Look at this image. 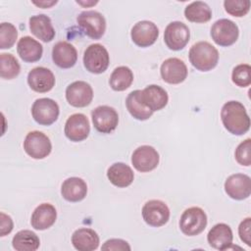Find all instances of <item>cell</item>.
<instances>
[{"instance_id":"2","label":"cell","mask_w":251,"mask_h":251,"mask_svg":"<svg viewBox=\"0 0 251 251\" xmlns=\"http://www.w3.org/2000/svg\"><path fill=\"white\" fill-rule=\"evenodd\" d=\"M191 65L201 72L213 70L219 61L218 50L207 41H199L193 44L188 53Z\"/></svg>"},{"instance_id":"28","label":"cell","mask_w":251,"mask_h":251,"mask_svg":"<svg viewBox=\"0 0 251 251\" xmlns=\"http://www.w3.org/2000/svg\"><path fill=\"white\" fill-rule=\"evenodd\" d=\"M140 92L141 90L138 89L131 91L126 99V106L129 114L134 119L138 121H146L152 116L153 112L148 109L141 101Z\"/></svg>"},{"instance_id":"25","label":"cell","mask_w":251,"mask_h":251,"mask_svg":"<svg viewBox=\"0 0 251 251\" xmlns=\"http://www.w3.org/2000/svg\"><path fill=\"white\" fill-rule=\"evenodd\" d=\"M72 243L78 251H92L98 248L100 239L96 231L87 227H80L74 231Z\"/></svg>"},{"instance_id":"7","label":"cell","mask_w":251,"mask_h":251,"mask_svg":"<svg viewBox=\"0 0 251 251\" xmlns=\"http://www.w3.org/2000/svg\"><path fill=\"white\" fill-rule=\"evenodd\" d=\"M238 35V26L228 19H220L211 27L212 39L220 46L227 47L232 45L237 40Z\"/></svg>"},{"instance_id":"5","label":"cell","mask_w":251,"mask_h":251,"mask_svg":"<svg viewBox=\"0 0 251 251\" xmlns=\"http://www.w3.org/2000/svg\"><path fill=\"white\" fill-rule=\"evenodd\" d=\"M207 226V215L199 207L186 209L179 220V228L183 234L194 236L201 233Z\"/></svg>"},{"instance_id":"13","label":"cell","mask_w":251,"mask_h":251,"mask_svg":"<svg viewBox=\"0 0 251 251\" xmlns=\"http://www.w3.org/2000/svg\"><path fill=\"white\" fill-rule=\"evenodd\" d=\"M159 153L149 145H142L136 148L131 155L133 167L141 173H147L157 168L159 164Z\"/></svg>"},{"instance_id":"29","label":"cell","mask_w":251,"mask_h":251,"mask_svg":"<svg viewBox=\"0 0 251 251\" xmlns=\"http://www.w3.org/2000/svg\"><path fill=\"white\" fill-rule=\"evenodd\" d=\"M39 244L40 241L36 233L28 229L18 231L12 239L13 248L17 251H35Z\"/></svg>"},{"instance_id":"1","label":"cell","mask_w":251,"mask_h":251,"mask_svg":"<svg viewBox=\"0 0 251 251\" xmlns=\"http://www.w3.org/2000/svg\"><path fill=\"white\" fill-rule=\"evenodd\" d=\"M221 119L225 128L234 135H243L250 128V118L243 104L228 101L221 110Z\"/></svg>"},{"instance_id":"33","label":"cell","mask_w":251,"mask_h":251,"mask_svg":"<svg viewBox=\"0 0 251 251\" xmlns=\"http://www.w3.org/2000/svg\"><path fill=\"white\" fill-rule=\"evenodd\" d=\"M18 37V30L11 23H2L0 25V48L9 49L13 47Z\"/></svg>"},{"instance_id":"20","label":"cell","mask_w":251,"mask_h":251,"mask_svg":"<svg viewBox=\"0 0 251 251\" xmlns=\"http://www.w3.org/2000/svg\"><path fill=\"white\" fill-rule=\"evenodd\" d=\"M52 60L59 68L70 69L76 63V49L67 41H59L53 46Z\"/></svg>"},{"instance_id":"9","label":"cell","mask_w":251,"mask_h":251,"mask_svg":"<svg viewBox=\"0 0 251 251\" xmlns=\"http://www.w3.org/2000/svg\"><path fill=\"white\" fill-rule=\"evenodd\" d=\"M190 38L188 26L178 21L170 23L164 31V41L166 45L174 51L183 49Z\"/></svg>"},{"instance_id":"34","label":"cell","mask_w":251,"mask_h":251,"mask_svg":"<svg viewBox=\"0 0 251 251\" xmlns=\"http://www.w3.org/2000/svg\"><path fill=\"white\" fill-rule=\"evenodd\" d=\"M231 79L239 87H246L251 83V67L248 64H240L234 67Z\"/></svg>"},{"instance_id":"39","label":"cell","mask_w":251,"mask_h":251,"mask_svg":"<svg viewBox=\"0 0 251 251\" xmlns=\"http://www.w3.org/2000/svg\"><path fill=\"white\" fill-rule=\"evenodd\" d=\"M14 227L13 220L9 215H6L5 213H0V235L5 236L6 234H9Z\"/></svg>"},{"instance_id":"40","label":"cell","mask_w":251,"mask_h":251,"mask_svg":"<svg viewBox=\"0 0 251 251\" xmlns=\"http://www.w3.org/2000/svg\"><path fill=\"white\" fill-rule=\"evenodd\" d=\"M32 3L40 8H50L53 5H55L57 3V1H39V2L33 1Z\"/></svg>"},{"instance_id":"8","label":"cell","mask_w":251,"mask_h":251,"mask_svg":"<svg viewBox=\"0 0 251 251\" xmlns=\"http://www.w3.org/2000/svg\"><path fill=\"white\" fill-rule=\"evenodd\" d=\"M59 105L50 98L36 99L31 107L33 120L41 126H50L55 123L59 117Z\"/></svg>"},{"instance_id":"41","label":"cell","mask_w":251,"mask_h":251,"mask_svg":"<svg viewBox=\"0 0 251 251\" xmlns=\"http://www.w3.org/2000/svg\"><path fill=\"white\" fill-rule=\"evenodd\" d=\"M77 4L83 6V7H90V6H93V5H96L98 3V1H76Z\"/></svg>"},{"instance_id":"17","label":"cell","mask_w":251,"mask_h":251,"mask_svg":"<svg viewBox=\"0 0 251 251\" xmlns=\"http://www.w3.org/2000/svg\"><path fill=\"white\" fill-rule=\"evenodd\" d=\"M225 191L234 200L246 199L251 194V179L244 174L231 175L225 182Z\"/></svg>"},{"instance_id":"18","label":"cell","mask_w":251,"mask_h":251,"mask_svg":"<svg viewBox=\"0 0 251 251\" xmlns=\"http://www.w3.org/2000/svg\"><path fill=\"white\" fill-rule=\"evenodd\" d=\"M27 83L33 91L44 93L50 91L55 85V76L49 69L36 67L29 71L27 75Z\"/></svg>"},{"instance_id":"38","label":"cell","mask_w":251,"mask_h":251,"mask_svg":"<svg viewBox=\"0 0 251 251\" xmlns=\"http://www.w3.org/2000/svg\"><path fill=\"white\" fill-rule=\"evenodd\" d=\"M238 234L241 239L246 245L251 246V219L246 218L244 219L239 226H238Z\"/></svg>"},{"instance_id":"21","label":"cell","mask_w":251,"mask_h":251,"mask_svg":"<svg viewBox=\"0 0 251 251\" xmlns=\"http://www.w3.org/2000/svg\"><path fill=\"white\" fill-rule=\"evenodd\" d=\"M232 230L224 223L215 225L207 234V240L211 247L218 250H226L232 244Z\"/></svg>"},{"instance_id":"31","label":"cell","mask_w":251,"mask_h":251,"mask_svg":"<svg viewBox=\"0 0 251 251\" xmlns=\"http://www.w3.org/2000/svg\"><path fill=\"white\" fill-rule=\"evenodd\" d=\"M133 81L132 71L126 66H120L116 68L111 74L109 83L113 90L124 91L127 89Z\"/></svg>"},{"instance_id":"30","label":"cell","mask_w":251,"mask_h":251,"mask_svg":"<svg viewBox=\"0 0 251 251\" xmlns=\"http://www.w3.org/2000/svg\"><path fill=\"white\" fill-rule=\"evenodd\" d=\"M184 16L192 23H206L212 18V10L205 2L194 1L185 7Z\"/></svg>"},{"instance_id":"37","label":"cell","mask_w":251,"mask_h":251,"mask_svg":"<svg viewBox=\"0 0 251 251\" xmlns=\"http://www.w3.org/2000/svg\"><path fill=\"white\" fill-rule=\"evenodd\" d=\"M102 250H121V251H129L131 248L129 246V244L124 240V239H120V238H111L108 239L107 241L104 242V244L101 247Z\"/></svg>"},{"instance_id":"27","label":"cell","mask_w":251,"mask_h":251,"mask_svg":"<svg viewBox=\"0 0 251 251\" xmlns=\"http://www.w3.org/2000/svg\"><path fill=\"white\" fill-rule=\"evenodd\" d=\"M107 177L117 187L129 186L134 178V174L129 166L125 163H114L107 170Z\"/></svg>"},{"instance_id":"24","label":"cell","mask_w":251,"mask_h":251,"mask_svg":"<svg viewBox=\"0 0 251 251\" xmlns=\"http://www.w3.org/2000/svg\"><path fill=\"white\" fill-rule=\"evenodd\" d=\"M29 29L35 37L43 42H50L55 37V29L51 20L44 14L29 18Z\"/></svg>"},{"instance_id":"26","label":"cell","mask_w":251,"mask_h":251,"mask_svg":"<svg viewBox=\"0 0 251 251\" xmlns=\"http://www.w3.org/2000/svg\"><path fill=\"white\" fill-rule=\"evenodd\" d=\"M17 52L23 61L33 63L41 59L43 48L42 45L32 37L24 36L18 41Z\"/></svg>"},{"instance_id":"15","label":"cell","mask_w":251,"mask_h":251,"mask_svg":"<svg viewBox=\"0 0 251 251\" xmlns=\"http://www.w3.org/2000/svg\"><path fill=\"white\" fill-rule=\"evenodd\" d=\"M65 135L71 141L79 142L87 138L90 132L89 121L85 115L76 113L70 116L65 124Z\"/></svg>"},{"instance_id":"6","label":"cell","mask_w":251,"mask_h":251,"mask_svg":"<svg viewBox=\"0 0 251 251\" xmlns=\"http://www.w3.org/2000/svg\"><path fill=\"white\" fill-rule=\"evenodd\" d=\"M25 153L36 160L44 159L52 150V144L49 137L41 131L33 130L26 134L24 141Z\"/></svg>"},{"instance_id":"19","label":"cell","mask_w":251,"mask_h":251,"mask_svg":"<svg viewBox=\"0 0 251 251\" xmlns=\"http://www.w3.org/2000/svg\"><path fill=\"white\" fill-rule=\"evenodd\" d=\"M140 98L143 104L152 112L162 110L169 101L167 91L156 84H150L141 90Z\"/></svg>"},{"instance_id":"35","label":"cell","mask_w":251,"mask_h":251,"mask_svg":"<svg viewBox=\"0 0 251 251\" xmlns=\"http://www.w3.org/2000/svg\"><path fill=\"white\" fill-rule=\"evenodd\" d=\"M249 0H226L224 2L225 10L227 14L233 17H243L250 10Z\"/></svg>"},{"instance_id":"23","label":"cell","mask_w":251,"mask_h":251,"mask_svg":"<svg viewBox=\"0 0 251 251\" xmlns=\"http://www.w3.org/2000/svg\"><path fill=\"white\" fill-rule=\"evenodd\" d=\"M61 194L63 198L69 202H79L83 200L87 194V184L80 177H69L62 183Z\"/></svg>"},{"instance_id":"10","label":"cell","mask_w":251,"mask_h":251,"mask_svg":"<svg viewBox=\"0 0 251 251\" xmlns=\"http://www.w3.org/2000/svg\"><path fill=\"white\" fill-rule=\"evenodd\" d=\"M142 218L144 222L155 227H159L168 223L170 219V209L161 200H149L142 207Z\"/></svg>"},{"instance_id":"32","label":"cell","mask_w":251,"mask_h":251,"mask_svg":"<svg viewBox=\"0 0 251 251\" xmlns=\"http://www.w3.org/2000/svg\"><path fill=\"white\" fill-rule=\"evenodd\" d=\"M21 71L18 60L9 53L0 54V76L4 79L15 78Z\"/></svg>"},{"instance_id":"14","label":"cell","mask_w":251,"mask_h":251,"mask_svg":"<svg viewBox=\"0 0 251 251\" xmlns=\"http://www.w3.org/2000/svg\"><path fill=\"white\" fill-rule=\"evenodd\" d=\"M130 36L135 45L143 48L149 47L157 40L159 29L153 22L140 21L132 26Z\"/></svg>"},{"instance_id":"3","label":"cell","mask_w":251,"mask_h":251,"mask_svg":"<svg viewBox=\"0 0 251 251\" xmlns=\"http://www.w3.org/2000/svg\"><path fill=\"white\" fill-rule=\"evenodd\" d=\"M76 22L83 33L91 39H100L106 30V20L104 16L93 10L81 12Z\"/></svg>"},{"instance_id":"11","label":"cell","mask_w":251,"mask_h":251,"mask_svg":"<svg viewBox=\"0 0 251 251\" xmlns=\"http://www.w3.org/2000/svg\"><path fill=\"white\" fill-rule=\"evenodd\" d=\"M92 123L97 131L101 133H110L116 129L119 123L117 111L107 105L96 107L91 113Z\"/></svg>"},{"instance_id":"4","label":"cell","mask_w":251,"mask_h":251,"mask_svg":"<svg viewBox=\"0 0 251 251\" xmlns=\"http://www.w3.org/2000/svg\"><path fill=\"white\" fill-rule=\"evenodd\" d=\"M110 57L107 49L99 44L89 45L83 54L84 68L91 74H102L109 67Z\"/></svg>"},{"instance_id":"22","label":"cell","mask_w":251,"mask_h":251,"mask_svg":"<svg viewBox=\"0 0 251 251\" xmlns=\"http://www.w3.org/2000/svg\"><path fill=\"white\" fill-rule=\"evenodd\" d=\"M57 219V212L53 205L42 203L37 206L30 219V224L37 230H44L52 226Z\"/></svg>"},{"instance_id":"16","label":"cell","mask_w":251,"mask_h":251,"mask_svg":"<svg viewBox=\"0 0 251 251\" xmlns=\"http://www.w3.org/2000/svg\"><path fill=\"white\" fill-rule=\"evenodd\" d=\"M160 74L164 81L170 84H178L185 80L187 76V67L178 58H169L165 60L160 68Z\"/></svg>"},{"instance_id":"36","label":"cell","mask_w":251,"mask_h":251,"mask_svg":"<svg viewBox=\"0 0 251 251\" xmlns=\"http://www.w3.org/2000/svg\"><path fill=\"white\" fill-rule=\"evenodd\" d=\"M234 155L238 164L249 167L251 165V139L247 138L239 143Z\"/></svg>"},{"instance_id":"12","label":"cell","mask_w":251,"mask_h":251,"mask_svg":"<svg viewBox=\"0 0 251 251\" xmlns=\"http://www.w3.org/2000/svg\"><path fill=\"white\" fill-rule=\"evenodd\" d=\"M66 99L73 107H86L93 99V89L86 81H74L66 88Z\"/></svg>"}]
</instances>
